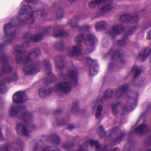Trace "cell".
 Returning a JSON list of instances; mask_svg holds the SVG:
<instances>
[{"label":"cell","mask_w":151,"mask_h":151,"mask_svg":"<svg viewBox=\"0 0 151 151\" xmlns=\"http://www.w3.org/2000/svg\"><path fill=\"white\" fill-rule=\"evenodd\" d=\"M102 1H90L88 3V6H89V8H90L91 9H93V8H96L97 6H99L102 2Z\"/></svg>","instance_id":"cell-38"},{"label":"cell","mask_w":151,"mask_h":151,"mask_svg":"<svg viewBox=\"0 0 151 151\" xmlns=\"http://www.w3.org/2000/svg\"><path fill=\"white\" fill-rule=\"evenodd\" d=\"M150 53V48L149 47H146L143 48L137 55V60L139 61H144L146 60Z\"/></svg>","instance_id":"cell-17"},{"label":"cell","mask_w":151,"mask_h":151,"mask_svg":"<svg viewBox=\"0 0 151 151\" xmlns=\"http://www.w3.org/2000/svg\"><path fill=\"white\" fill-rule=\"evenodd\" d=\"M52 92V88L50 87H43L39 89L38 94L41 98H46L50 96Z\"/></svg>","instance_id":"cell-16"},{"label":"cell","mask_w":151,"mask_h":151,"mask_svg":"<svg viewBox=\"0 0 151 151\" xmlns=\"http://www.w3.org/2000/svg\"><path fill=\"white\" fill-rule=\"evenodd\" d=\"M43 65L46 73L51 72V66L49 60H44L43 63Z\"/></svg>","instance_id":"cell-32"},{"label":"cell","mask_w":151,"mask_h":151,"mask_svg":"<svg viewBox=\"0 0 151 151\" xmlns=\"http://www.w3.org/2000/svg\"><path fill=\"white\" fill-rule=\"evenodd\" d=\"M22 145L21 142H15L10 143L4 146V149L2 150H22Z\"/></svg>","instance_id":"cell-19"},{"label":"cell","mask_w":151,"mask_h":151,"mask_svg":"<svg viewBox=\"0 0 151 151\" xmlns=\"http://www.w3.org/2000/svg\"><path fill=\"white\" fill-rule=\"evenodd\" d=\"M151 37V30L149 29V31L146 33V39L150 40Z\"/></svg>","instance_id":"cell-46"},{"label":"cell","mask_w":151,"mask_h":151,"mask_svg":"<svg viewBox=\"0 0 151 151\" xmlns=\"http://www.w3.org/2000/svg\"><path fill=\"white\" fill-rule=\"evenodd\" d=\"M41 51L38 48H35L32 50L28 54L24 55L22 62L25 64L34 62L40 55Z\"/></svg>","instance_id":"cell-5"},{"label":"cell","mask_w":151,"mask_h":151,"mask_svg":"<svg viewBox=\"0 0 151 151\" xmlns=\"http://www.w3.org/2000/svg\"><path fill=\"white\" fill-rule=\"evenodd\" d=\"M33 11L32 8L28 4L24 5L21 8L18 14V19L21 22H25L32 17Z\"/></svg>","instance_id":"cell-1"},{"label":"cell","mask_w":151,"mask_h":151,"mask_svg":"<svg viewBox=\"0 0 151 151\" xmlns=\"http://www.w3.org/2000/svg\"><path fill=\"white\" fill-rule=\"evenodd\" d=\"M88 146L95 149H99L100 147V144L97 140H90L88 142Z\"/></svg>","instance_id":"cell-33"},{"label":"cell","mask_w":151,"mask_h":151,"mask_svg":"<svg viewBox=\"0 0 151 151\" xmlns=\"http://www.w3.org/2000/svg\"><path fill=\"white\" fill-rule=\"evenodd\" d=\"M97 133H98V134L101 137H103L106 136V132L104 129V128L103 127V126H100L98 127V129H97Z\"/></svg>","instance_id":"cell-37"},{"label":"cell","mask_w":151,"mask_h":151,"mask_svg":"<svg viewBox=\"0 0 151 151\" xmlns=\"http://www.w3.org/2000/svg\"><path fill=\"white\" fill-rule=\"evenodd\" d=\"M99 6H100V11L103 12H108L114 8V4L111 1H103Z\"/></svg>","instance_id":"cell-13"},{"label":"cell","mask_w":151,"mask_h":151,"mask_svg":"<svg viewBox=\"0 0 151 151\" xmlns=\"http://www.w3.org/2000/svg\"><path fill=\"white\" fill-rule=\"evenodd\" d=\"M20 117L21 118L23 122L27 123H29L32 119V116L31 113L27 111H25L24 113H23L20 116Z\"/></svg>","instance_id":"cell-27"},{"label":"cell","mask_w":151,"mask_h":151,"mask_svg":"<svg viewBox=\"0 0 151 151\" xmlns=\"http://www.w3.org/2000/svg\"><path fill=\"white\" fill-rule=\"evenodd\" d=\"M133 73V77L134 78L139 77V76L141 74L142 72V67H138L137 66H134L132 69Z\"/></svg>","instance_id":"cell-31"},{"label":"cell","mask_w":151,"mask_h":151,"mask_svg":"<svg viewBox=\"0 0 151 151\" xmlns=\"http://www.w3.org/2000/svg\"><path fill=\"white\" fill-rule=\"evenodd\" d=\"M127 97V99L124 108L127 111H132L136 107L137 103V93L135 91H130Z\"/></svg>","instance_id":"cell-2"},{"label":"cell","mask_w":151,"mask_h":151,"mask_svg":"<svg viewBox=\"0 0 151 151\" xmlns=\"http://www.w3.org/2000/svg\"><path fill=\"white\" fill-rule=\"evenodd\" d=\"M129 88V86L128 84H123L122 86H120L116 91V96L118 98L121 97L128 90Z\"/></svg>","instance_id":"cell-25"},{"label":"cell","mask_w":151,"mask_h":151,"mask_svg":"<svg viewBox=\"0 0 151 151\" xmlns=\"http://www.w3.org/2000/svg\"><path fill=\"white\" fill-rule=\"evenodd\" d=\"M71 89V86L67 81L60 82L55 86L56 92L59 94H68Z\"/></svg>","instance_id":"cell-6"},{"label":"cell","mask_w":151,"mask_h":151,"mask_svg":"<svg viewBox=\"0 0 151 151\" xmlns=\"http://www.w3.org/2000/svg\"><path fill=\"white\" fill-rule=\"evenodd\" d=\"M53 35L55 37L61 38L66 36L67 32L64 30L63 28L61 27H57L54 29Z\"/></svg>","instance_id":"cell-21"},{"label":"cell","mask_w":151,"mask_h":151,"mask_svg":"<svg viewBox=\"0 0 151 151\" xmlns=\"http://www.w3.org/2000/svg\"><path fill=\"white\" fill-rule=\"evenodd\" d=\"M124 30V27L122 24H116L111 27V31L114 35H119Z\"/></svg>","instance_id":"cell-26"},{"label":"cell","mask_w":151,"mask_h":151,"mask_svg":"<svg viewBox=\"0 0 151 151\" xmlns=\"http://www.w3.org/2000/svg\"><path fill=\"white\" fill-rule=\"evenodd\" d=\"M56 81L57 77L52 72L46 73L44 78V83L46 86L54 83Z\"/></svg>","instance_id":"cell-15"},{"label":"cell","mask_w":151,"mask_h":151,"mask_svg":"<svg viewBox=\"0 0 151 151\" xmlns=\"http://www.w3.org/2000/svg\"><path fill=\"white\" fill-rule=\"evenodd\" d=\"M107 28V23L106 21H99L96 22L95 25V29L97 31H101L106 30Z\"/></svg>","instance_id":"cell-24"},{"label":"cell","mask_w":151,"mask_h":151,"mask_svg":"<svg viewBox=\"0 0 151 151\" xmlns=\"http://www.w3.org/2000/svg\"><path fill=\"white\" fill-rule=\"evenodd\" d=\"M120 103H116L112 104L111 108H112L113 114L115 115L118 114L120 110Z\"/></svg>","instance_id":"cell-34"},{"label":"cell","mask_w":151,"mask_h":151,"mask_svg":"<svg viewBox=\"0 0 151 151\" xmlns=\"http://www.w3.org/2000/svg\"><path fill=\"white\" fill-rule=\"evenodd\" d=\"M67 82L70 84V85L71 87L76 86L78 81L77 72L73 70H69L67 74Z\"/></svg>","instance_id":"cell-9"},{"label":"cell","mask_w":151,"mask_h":151,"mask_svg":"<svg viewBox=\"0 0 151 151\" xmlns=\"http://www.w3.org/2000/svg\"><path fill=\"white\" fill-rule=\"evenodd\" d=\"M123 136H124V134H123V133H122L118 137H117V138L115 139V140H114V144L116 145V144L119 143L122 140V139L123 138Z\"/></svg>","instance_id":"cell-44"},{"label":"cell","mask_w":151,"mask_h":151,"mask_svg":"<svg viewBox=\"0 0 151 151\" xmlns=\"http://www.w3.org/2000/svg\"><path fill=\"white\" fill-rule=\"evenodd\" d=\"M139 21V17L136 15H130L129 14H124L120 16V21L122 23H129L133 25L137 23Z\"/></svg>","instance_id":"cell-7"},{"label":"cell","mask_w":151,"mask_h":151,"mask_svg":"<svg viewBox=\"0 0 151 151\" xmlns=\"http://www.w3.org/2000/svg\"><path fill=\"white\" fill-rule=\"evenodd\" d=\"M44 38V34L40 32V33H37L35 34H34L30 37V40L32 42H37L40 41H41Z\"/></svg>","instance_id":"cell-29"},{"label":"cell","mask_w":151,"mask_h":151,"mask_svg":"<svg viewBox=\"0 0 151 151\" xmlns=\"http://www.w3.org/2000/svg\"><path fill=\"white\" fill-rule=\"evenodd\" d=\"M15 130L17 132V133L20 136L28 137L29 135V131L27 129V127L22 123L18 124L15 127Z\"/></svg>","instance_id":"cell-12"},{"label":"cell","mask_w":151,"mask_h":151,"mask_svg":"<svg viewBox=\"0 0 151 151\" xmlns=\"http://www.w3.org/2000/svg\"><path fill=\"white\" fill-rule=\"evenodd\" d=\"M24 52L21 48H18L15 50V61L17 64H19L22 62L24 57Z\"/></svg>","instance_id":"cell-22"},{"label":"cell","mask_w":151,"mask_h":151,"mask_svg":"<svg viewBox=\"0 0 151 151\" xmlns=\"http://www.w3.org/2000/svg\"><path fill=\"white\" fill-rule=\"evenodd\" d=\"M79 110V106H78V103L77 100H74V102L73 103L72 105V111L74 113H77L78 111Z\"/></svg>","instance_id":"cell-39"},{"label":"cell","mask_w":151,"mask_h":151,"mask_svg":"<svg viewBox=\"0 0 151 151\" xmlns=\"http://www.w3.org/2000/svg\"><path fill=\"white\" fill-rule=\"evenodd\" d=\"M84 35L83 34H79L75 37L74 41L77 43H80L84 40Z\"/></svg>","instance_id":"cell-40"},{"label":"cell","mask_w":151,"mask_h":151,"mask_svg":"<svg viewBox=\"0 0 151 151\" xmlns=\"http://www.w3.org/2000/svg\"><path fill=\"white\" fill-rule=\"evenodd\" d=\"M44 150H50V151H57V150H60L58 148H57L55 146H48L46 147L43 149Z\"/></svg>","instance_id":"cell-43"},{"label":"cell","mask_w":151,"mask_h":151,"mask_svg":"<svg viewBox=\"0 0 151 151\" xmlns=\"http://www.w3.org/2000/svg\"><path fill=\"white\" fill-rule=\"evenodd\" d=\"M16 31V27L14 24L8 22L6 23L4 27V31L5 35L8 37L10 38L13 36Z\"/></svg>","instance_id":"cell-11"},{"label":"cell","mask_w":151,"mask_h":151,"mask_svg":"<svg viewBox=\"0 0 151 151\" xmlns=\"http://www.w3.org/2000/svg\"><path fill=\"white\" fill-rule=\"evenodd\" d=\"M6 91H7V88H6V86L5 85V84L1 83V88H0V93L1 94H4L5 93H6Z\"/></svg>","instance_id":"cell-42"},{"label":"cell","mask_w":151,"mask_h":151,"mask_svg":"<svg viewBox=\"0 0 151 151\" xmlns=\"http://www.w3.org/2000/svg\"><path fill=\"white\" fill-rule=\"evenodd\" d=\"M100 66L97 61L93 60L90 66V74L91 77H95L99 72Z\"/></svg>","instance_id":"cell-14"},{"label":"cell","mask_w":151,"mask_h":151,"mask_svg":"<svg viewBox=\"0 0 151 151\" xmlns=\"http://www.w3.org/2000/svg\"><path fill=\"white\" fill-rule=\"evenodd\" d=\"M54 47L58 51H63L64 48V44L63 41H57L54 44Z\"/></svg>","instance_id":"cell-36"},{"label":"cell","mask_w":151,"mask_h":151,"mask_svg":"<svg viewBox=\"0 0 151 151\" xmlns=\"http://www.w3.org/2000/svg\"><path fill=\"white\" fill-rule=\"evenodd\" d=\"M84 41L86 45L89 47H93L97 42V39L93 34H88L85 37Z\"/></svg>","instance_id":"cell-18"},{"label":"cell","mask_w":151,"mask_h":151,"mask_svg":"<svg viewBox=\"0 0 151 151\" xmlns=\"http://www.w3.org/2000/svg\"><path fill=\"white\" fill-rule=\"evenodd\" d=\"M41 67L40 64L35 62H31L27 64L23 68V72L27 76H32L40 71Z\"/></svg>","instance_id":"cell-3"},{"label":"cell","mask_w":151,"mask_h":151,"mask_svg":"<svg viewBox=\"0 0 151 151\" xmlns=\"http://www.w3.org/2000/svg\"><path fill=\"white\" fill-rule=\"evenodd\" d=\"M26 110V108L21 104H17L11 106L9 109V114L11 117L21 116V114Z\"/></svg>","instance_id":"cell-4"},{"label":"cell","mask_w":151,"mask_h":151,"mask_svg":"<svg viewBox=\"0 0 151 151\" xmlns=\"http://www.w3.org/2000/svg\"><path fill=\"white\" fill-rule=\"evenodd\" d=\"M12 71V68L8 63L4 64V66L2 67V72L4 74L10 73H11Z\"/></svg>","instance_id":"cell-35"},{"label":"cell","mask_w":151,"mask_h":151,"mask_svg":"<svg viewBox=\"0 0 151 151\" xmlns=\"http://www.w3.org/2000/svg\"><path fill=\"white\" fill-rule=\"evenodd\" d=\"M81 52V47L79 45H74L70 49L68 53L70 57H75L80 55Z\"/></svg>","instance_id":"cell-20"},{"label":"cell","mask_w":151,"mask_h":151,"mask_svg":"<svg viewBox=\"0 0 151 151\" xmlns=\"http://www.w3.org/2000/svg\"><path fill=\"white\" fill-rule=\"evenodd\" d=\"M54 63L58 70H63L66 66V60L63 55H57L54 58Z\"/></svg>","instance_id":"cell-10"},{"label":"cell","mask_w":151,"mask_h":151,"mask_svg":"<svg viewBox=\"0 0 151 151\" xmlns=\"http://www.w3.org/2000/svg\"><path fill=\"white\" fill-rule=\"evenodd\" d=\"M27 100V96L24 91H18L12 96V100L15 103L22 104Z\"/></svg>","instance_id":"cell-8"},{"label":"cell","mask_w":151,"mask_h":151,"mask_svg":"<svg viewBox=\"0 0 151 151\" xmlns=\"http://www.w3.org/2000/svg\"><path fill=\"white\" fill-rule=\"evenodd\" d=\"M113 92L111 89H110V88L107 89L103 92L102 99L104 100H107L111 98V97L113 96Z\"/></svg>","instance_id":"cell-30"},{"label":"cell","mask_w":151,"mask_h":151,"mask_svg":"<svg viewBox=\"0 0 151 151\" xmlns=\"http://www.w3.org/2000/svg\"><path fill=\"white\" fill-rule=\"evenodd\" d=\"M102 111H103V107L101 105H99L98 106V107H97V109H96V113H95V116L97 119H99L101 117V113H102Z\"/></svg>","instance_id":"cell-41"},{"label":"cell","mask_w":151,"mask_h":151,"mask_svg":"<svg viewBox=\"0 0 151 151\" xmlns=\"http://www.w3.org/2000/svg\"><path fill=\"white\" fill-rule=\"evenodd\" d=\"M147 129V126L145 123H142L139 125L134 130L135 133L138 135L143 134Z\"/></svg>","instance_id":"cell-28"},{"label":"cell","mask_w":151,"mask_h":151,"mask_svg":"<svg viewBox=\"0 0 151 151\" xmlns=\"http://www.w3.org/2000/svg\"><path fill=\"white\" fill-rule=\"evenodd\" d=\"M135 29H136V27H133L130 28L129 29V31L127 32V33H126V37H128L129 35L132 34L134 32V31H135Z\"/></svg>","instance_id":"cell-45"},{"label":"cell","mask_w":151,"mask_h":151,"mask_svg":"<svg viewBox=\"0 0 151 151\" xmlns=\"http://www.w3.org/2000/svg\"><path fill=\"white\" fill-rule=\"evenodd\" d=\"M47 140L48 141L54 145H57L60 143V137L58 136V134H55V133H52L50 134L48 137H47Z\"/></svg>","instance_id":"cell-23"}]
</instances>
